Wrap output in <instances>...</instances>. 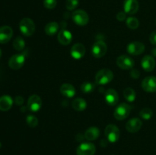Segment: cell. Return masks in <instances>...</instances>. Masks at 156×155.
<instances>
[{
	"instance_id": "f546056e",
	"label": "cell",
	"mask_w": 156,
	"mask_h": 155,
	"mask_svg": "<svg viewBox=\"0 0 156 155\" xmlns=\"http://www.w3.org/2000/svg\"><path fill=\"white\" fill-rule=\"evenodd\" d=\"M26 122H27V124L31 128L37 127L38 125V119L36 116H34V115H27V118H26Z\"/></svg>"
},
{
	"instance_id": "f1b7e54d",
	"label": "cell",
	"mask_w": 156,
	"mask_h": 155,
	"mask_svg": "<svg viewBox=\"0 0 156 155\" xmlns=\"http://www.w3.org/2000/svg\"><path fill=\"white\" fill-rule=\"evenodd\" d=\"M95 85L94 84L91 83V82H84L82 85H81V90L83 93H91L94 90Z\"/></svg>"
},
{
	"instance_id": "8fae6325",
	"label": "cell",
	"mask_w": 156,
	"mask_h": 155,
	"mask_svg": "<svg viewBox=\"0 0 156 155\" xmlns=\"http://www.w3.org/2000/svg\"><path fill=\"white\" fill-rule=\"evenodd\" d=\"M142 88L146 92H156V77L149 76L143 79L142 81Z\"/></svg>"
},
{
	"instance_id": "9a60e30c",
	"label": "cell",
	"mask_w": 156,
	"mask_h": 155,
	"mask_svg": "<svg viewBox=\"0 0 156 155\" xmlns=\"http://www.w3.org/2000/svg\"><path fill=\"white\" fill-rule=\"evenodd\" d=\"M105 100L110 106H115L119 101V95L115 90L111 88L105 92Z\"/></svg>"
},
{
	"instance_id": "83f0119b",
	"label": "cell",
	"mask_w": 156,
	"mask_h": 155,
	"mask_svg": "<svg viewBox=\"0 0 156 155\" xmlns=\"http://www.w3.org/2000/svg\"><path fill=\"white\" fill-rule=\"evenodd\" d=\"M153 112L150 108H143L140 112V115L142 119L145 120H149L152 118Z\"/></svg>"
},
{
	"instance_id": "ba28073f",
	"label": "cell",
	"mask_w": 156,
	"mask_h": 155,
	"mask_svg": "<svg viewBox=\"0 0 156 155\" xmlns=\"http://www.w3.org/2000/svg\"><path fill=\"white\" fill-rule=\"evenodd\" d=\"M24 62H25V56L24 54H15L9 59V66L12 69L18 70L24 65Z\"/></svg>"
},
{
	"instance_id": "4fadbf2b",
	"label": "cell",
	"mask_w": 156,
	"mask_h": 155,
	"mask_svg": "<svg viewBox=\"0 0 156 155\" xmlns=\"http://www.w3.org/2000/svg\"><path fill=\"white\" fill-rule=\"evenodd\" d=\"M70 54H71L72 57L76 60L81 59L85 54V46L82 43H76L71 48Z\"/></svg>"
},
{
	"instance_id": "d6a6232c",
	"label": "cell",
	"mask_w": 156,
	"mask_h": 155,
	"mask_svg": "<svg viewBox=\"0 0 156 155\" xmlns=\"http://www.w3.org/2000/svg\"><path fill=\"white\" fill-rule=\"evenodd\" d=\"M126 18V15L125 12H120L117 13V19L119 21H123Z\"/></svg>"
},
{
	"instance_id": "d590c367",
	"label": "cell",
	"mask_w": 156,
	"mask_h": 155,
	"mask_svg": "<svg viewBox=\"0 0 156 155\" xmlns=\"http://www.w3.org/2000/svg\"><path fill=\"white\" fill-rule=\"evenodd\" d=\"M15 103L16 105H18V106H21L24 103V98L21 96H18V97H15Z\"/></svg>"
},
{
	"instance_id": "1f68e13d",
	"label": "cell",
	"mask_w": 156,
	"mask_h": 155,
	"mask_svg": "<svg viewBox=\"0 0 156 155\" xmlns=\"http://www.w3.org/2000/svg\"><path fill=\"white\" fill-rule=\"evenodd\" d=\"M56 0H44V5L46 9H53L56 8Z\"/></svg>"
},
{
	"instance_id": "4316f807",
	"label": "cell",
	"mask_w": 156,
	"mask_h": 155,
	"mask_svg": "<svg viewBox=\"0 0 156 155\" xmlns=\"http://www.w3.org/2000/svg\"><path fill=\"white\" fill-rule=\"evenodd\" d=\"M13 46L15 50H18V51H21L25 47V42H24V39L21 36H18L15 39L13 42Z\"/></svg>"
},
{
	"instance_id": "8d00e7d4",
	"label": "cell",
	"mask_w": 156,
	"mask_h": 155,
	"mask_svg": "<svg viewBox=\"0 0 156 155\" xmlns=\"http://www.w3.org/2000/svg\"><path fill=\"white\" fill-rule=\"evenodd\" d=\"M152 54L154 56H156V48L152 49Z\"/></svg>"
},
{
	"instance_id": "5bb4252c",
	"label": "cell",
	"mask_w": 156,
	"mask_h": 155,
	"mask_svg": "<svg viewBox=\"0 0 156 155\" xmlns=\"http://www.w3.org/2000/svg\"><path fill=\"white\" fill-rule=\"evenodd\" d=\"M140 8V5L137 0H125L123 4L124 12L129 15H134L136 13Z\"/></svg>"
},
{
	"instance_id": "277c9868",
	"label": "cell",
	"mask_w": 156,
	"mask_h": 155,
	"mask_svg": "<svg viewBox=\"0 0 156 155\" xmlns=\"http://www.w3.org/2000/svg\"><path fill=\"white\" fill-rule=\"evenodd\" d=\"M131 111V106L128 103H122L114 109V115L116 119L123 120L129 116Z\"/></svg>"
},
{
	"instance_id": "d6986e66",
	"label": "cell",
	"mask_w": 156,
	"mask_h": 155,
	"mask_svg": "<svg viewBox=\"0 0 156 155\" xmlns=\"http://www.w3.org/2000/svg\"><path fill=\"white\" fill-rule=\"evenodd\" d=\"M141 65L146 71H152L155 67V61L151 56H145L141 61Z\"/></svg>"
},
{
	"instance_id": "4dcf8cb0",
	"label": "cell",
	"mask_w": 156,
	"mask_h": 155,
	"mask_svg": "<svg viewBox=\"0 0 156 155\" xmlns=\"http://www.w3.org/2000/svg\"><path fill=\"white\" fill-rule=\"evenodd\" d=\"M79 0H66V7L68 10L73 11L77 8L79 5Z\"/></svg>"
},
{
	"instance_id": "ffe728a7",
	"label": "cell",
	"mask_w": 156,
	"mask_h": 155,
	"mask_svg": "<svg viewBox=\"0 0 156 155\" xmlns=\"http://www.w3.org/2000/svg\"><path fill=\"white\" fill-rule=\"evenodd\" d=\"M60 92L64 97H69L71 98L73 97L76 94V89H75L74 86L69 83L62 84L60 87Z\"/></svg>"
},
{
	"instance_id": "6da1fadb",
	"label": "cell",
	"mask_w": 156,
	"mask_h": 155,
	"mask_svg": "<svg viewBox=\"0 0 156 155\" xmlns=\"http://www.w3.org/2000/svg\"><path fill=\"white\" fill-rule=\"evenodd\" d=\"M19 28L22 34L26 36H30L35 32L36 26L30 18H24L20 21Z\"/></svg>"
},
{
	"instance_id": "74e56055",
	"label": "cell",
	"mask_w": 156,
	"mask_h": 155,
	"mask_svg": "<svg viewBox=\"0 0 156 155\" xmlns=\"http://www.w3.org/2000/svg\"><path fill=\"white\" fill-rule=\"evenodd\" d=\"M2 57V50H1V49H0V58Z\"/></svg>"
},
{
	"instance_id": "d4e9b609",
	"label": "cell",
	"mask_w": 156,
	"mask_h": 155,
	"mask_svg": "<svg viewBox=\"0 0 156 155\" xmlns=\"http://www.w3.org/2000/svg\"><path fill=\"white\" fill-rule=\"evenodd\" d=\"M123 96H124V98L126 99V101L132 103V102L135 100L136 94L135 91L133 88H126L123 91Z\"/></svg>"
},
{
	"instance_id": "ab89813d",
	"label": "cell",
	"mask_w": 156,
	"mask_h": 155,
	"mask_svg": "<svg viewBox=\"0 0 156 155\" xmlns=\"http://www.w3.org/2000/svg\"><path fill=\"white\" fill-rule=\"evenodd\" d=\"M155 23H156V20H155Z\"/></svg>"
},
{
	"instance_id": "ac0fdd59",
	"label": "cell",
	"mask_w": 156,
	"mask_h": 155,
	"mask_svg": "<svg viewBox=\"0 0 156 155\" xmlns=\"http://www.w3.org/2000/svg\"><path fill=\"white\" fill-rule=\"evenodd\" d=\"M57 39L59 43L62 45H69L73 40V35L70 31L66 29H62L58 33Z\"/></svg>"
},
{
	"instance_id": "3957f363",
	"label": "cell",
	"mask_w": 156,
	"mask_h": 155,
	"mask_svg": "<svg viewBox=\"0 0 156 155\" xmlns=\"http://www.w3.org/2000/svg\"><path fill=\"white\" fill-rule=\"evenodd\" d=\"M105 134L108 141L111 143L117 142L120 136V129L116 125L109 124L106 126L105 130Z\"/></svg>"
},
{
	"instance_id": "7402d4cb",
	"label": "cell",
	"mask_w": 156,
	"mask_h": 155,
	"mask_svg": "<svg viewBox=\"0 0 156 155\" xmlns=\"http://www.w3.org/2000/svg\"><path fill=\"white\" fill-rule=\"evenodd\" d=\"M100 135V130L97 127H91L85 132V139L88 141H94Z\"/></svg>"
},
{
	"instance_id": "9c48e42d",
	"label": "cell",
	"mask_w": 156,
	"mask_h": 155,
	"mask_svg": "<svg viewBox=\"0 0 156 155\" xmlns=\"http://www.w3.org/2000/svg\"><path fill=\"white\" fill-rule=\"evenodd\" d=\"M117 65L119 68L123 70L131 69L134 65V61L129 56L123 55L117 59Z\"/></svg>"
},
{
	"instance_id": "2e32d148",
	"label": "cell",
	"mask_w": 156,
	"mask_h": 155,
	"mask_svg": "<svg viewBox=\"0 0 156 155\" xmlns=\"http://www.w3.org/2000/svg\"><path fill=\"white\" fill-rule=\"evenodd\" d=\"M143 126V122L139 118H133L129 119L126 124V129L130 133H136Z\"/></svg>"
},
{
	"instance_id": "e0dca14e",
	"label": "cell",
	"mask_w": 156,
	"mask_h": 155,
	"mask_svg": "<svg viewBox=\"0 0 156 155\" xmlns=\"http://www.w3.org/2000/svg\"><path fill=\"white\" fill-rule=\"evenodd\" d=\"M13 30L9 26H2L0 27V43H6L12 39Z\"/></svg>"
},
{
	"instance_id": "52a82bcc",
	"label": "cell",
	"mask_w": 156,
	"mask_h": 155,
	"mask_svg": "<svg viewBox=\"0 0 156 155\" xmlns=\"http://www.w3.org/2000/svg\"><path fill=\"white\" fill-rule=\"evenodd\" d=\"M96 151V147L94 144L85 142L81 144L76 150L77 155H94Z\"/></svg>"
},
{
	"instance_id": "cb8c5ba5",
	"label": "cell",
	"mask_w": 156,
	"mask_h": 155,
	"mask_svg": "<svg viewBox=\"0 0 156 155\" xmlns=\"http://www.w3.org/2000/svg\"><path fill=\"white\" fill-rule=\"evenodd\" d=\"M73 108L76 111H83L86 109L87 103L84 99L76 98L72 103Z\"/></svg>"
},
{
	"instance_id": "8992f818",
	"label": "cell",
	"mask_w": 156,
	"mask_h": 155,
	"mask_svg": "<svg viewBox=\"0 0 156 155\" xmlns=\"http://www.w3.org/2000/svg\"><path fill=\"white\" fill-rule=\"evenodd\" d=\"M108 51V46L103 40L96 41L91 47V53L95 58H101L106 54Z\"/></svg>"
},
{
	"instance_id": "603a6c76",
	"label": "cell",
	"mask_w": 156,
	"mask_h": 155,
	"mask_svg": "<svg viewBox=\"0 0 156 155\" xmlns=\"http://www.w3.org/2000/svg\"><path fill=\"white\" fill-rule=\"evenodd\" d=\"M59 28V25L56 21H52L48 23L45 27V33L48 36H53L58 32Z\"/></svg>"
},
{
	"instance_id": "7a4b0ae2",
	"label": "cell",
	"mask_w": 156,
	"mask_h": 155,
	"mask_svg": "<svg viewBox=\"0 0 156 155\" xmlns=\"http://www.w3.org/2000/svg\"><path fill=\"white\" fill-rule=\"evenodd\" d=\"M114 78L112 71L108 68H103L98 71L95 75V83L97 84L105 85L110 83Z\"/></svg>"
},
{
	"instance_id": "44dd1931",
	"label": "cell",
	"mask_w": 156,
	"mask_h": 155,
	"mask_svg": "<svg viewBox=\"0 0 156 155\" xmlns=\"http://www.w3.org/2000/svg\"><path fill=\"white\" fill-rule=\"evenodd\" d=\"M13 105V100L9 95H3L0 97V110L8 111Z\"/></svg>"
},
{
	"instance_id": "484cf974",
	"label": "cell",
	"mask_w": 156,
	"mask_h": 155,
	"mask_svg": "<svg viewBox=\"0 0 156 155\" xmlns=\"http://www.w3.org/2000/svg\"><path fill=\"white\" fill-rule=\"evenodd\" d=\"M126 26L131 30H136L140 26V21L135 17H129L126 18Z\"/></svg>"
},
{
	"instance_id": "e575fe53",
	"label": "cell",
	"mask_w": 156,
	"mask_h": 155,
	"mask_svg": "<svg viewBox=\"0 0 156 155\" xmlns=\"http://www.w3.org/2000/svg\"><path fill=\"white\" fill-rule=\"evenodd\" d=\"M130 75H131V77L133 78L137 79L139 77H140V71H139L137 69H133L132 71H130Z\"/></svg>"
},
{
	"instance_id": "836d02e7",
	"label": "cell",
	"mask_w": 156,
	"mask_h": 155,
	"mask_svg": "<svg viewBox=\"0 0 156 155\" xmlns=\"http://www.w3.org/2000/svg\"><path fill=\"white\" fill-rule=\"evenodd\" d=\"M149 40H150L151 43L156 46V30L151 33L150 36H149Z\"/></svg>"
},
{
	"instance_id": "5b68a950",
	"label": "cell",
	"mask_w": 156,
	"mask_h": 155,
	"mask_svg": "<svg viewBox=\"0 0 156 155\" xmlns=\"http://www.w3.org/2000/svg\"><path fill=\"white\" fill-rule=\"evenodd\" d=\"M72 19L77 25L85 26L89 21V17L85 11L79 9V10L73 12V15H72Z\"/></svg>"
},
{
	"instance_id": "30bf717a",
	"label": "cell",
	"mask_w": 156,
	"mask_h": 155,
	"mask_svg": "<svg viewBox=\"0 0 156 155\" xmlns=\"http://www.w3.org/2000/svg\"><path fill=\"white\" fill-rule=\"evenodd\" d=\"M42 106V100L37 94H33L27 100V108L32 112H37Z\"/></svg>"
},
{
	"instance_id": "7c38bea8",
	"label": "cell",
	"mask_w": 156,
	"mask_h": 155,
	"mask_svg": "<svg viewBox=\"0 0 156 155\" xmlns=\"http://www.w3.org/2000/svg\"><path fill=\"white\" fill-rule=\"evenodd\" d=\"M128 53L133 56H138V55L142 54L145 50V45L141 42L135 41L132 42L127 46L126 48Z\"/></svg>"
},
{
	"instance_id": "f35d334b",
	"label": "cell",
	"mask_w": 156,
	"mask_h": 155,
	"mask_svg": "<svg viewBox=\"0 0 156 155\" xmlns=\"http://www.w3.org/2000/svg\"><path fill=\"white\" fill-rule=\"evenodd\" d=\"M2 147V144H1V142H0V148H1Z\"/></svg>"
}]
</instances>
